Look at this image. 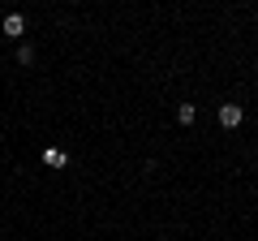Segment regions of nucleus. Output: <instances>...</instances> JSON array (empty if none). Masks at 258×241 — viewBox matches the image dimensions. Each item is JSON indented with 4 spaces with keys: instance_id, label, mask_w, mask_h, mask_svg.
<instances>
[{
    "instance_id": "f257e3e1",
    "label": "nucleus",
    "mask_w": 258,
    "mask_h": 241,
    "mask_svg": "<svg viewBox=\"0 0 258 241\" xmlns=\"http://www.w3.org/2000/svg\"><path fill=\"white\" fill-rule=\"evenodd\" d=\"M241 116H245V112H241L237 103H224V108H220V125H224V130H237Z\"/></svg>"
},
{
    "instance_id": "f03ea898",
    "label": "nucleus",
    "mask_w": 258,
    "mask_h": 241,
    "mask_svg": "<svg viewBox=\"0 0 258 241\" xmlns=\"http://www.w3.org/2000/svg\"><path fill=\"white\" fill-rule=\"evenodd\" d=\"M22 30H26V22H22V13H9V18H5V35H22Z\"/></svg>"
},
{
    "instance_id": "7ed1b4c3",
    "label": "nucleus",
    "mask_w": 258,
    "mask_h": 241,
    "mask_svg": "<svg viewBox=\"0 0 258 241\" xmlns=\"http://www.w3.org/2000/svg\"><path fill=\"white\" fill-rule=\"evenodd\" d=\"M43 164H47V168H64V151H60V147H47V151H43Z\"/></svg>"
},
{
    "instance_id": "20e7f679",
    "label": "nucleus",
    "mask_w": 258,
    "mask_h": 241,
    "mask_svg": "<svg viewBox=\"0 0 258 241\" xmlns=\"http://www.w3.org/2000/svg\"><path fill=\"white\" fill-rule=\"evenodd\" d=\"M194 116H198L194 103H181V108H176V120H181V125H194Z\"/></svg>"
},
{
    "instance_id": "39448f33",
    "label": "nucleus",
    "mask_w": 258,
    "mask_h": 241,
    "mask_svg": "<svg viewBox=\"0 0 258 241\" xmlns=\"http://www.w3.org/2000/svg\"><path fill=\"white\" fill-rule=\"evenodd\" d=\"M18 65H35V47H30V43L18 47Z\"/></svg>"
}]
</instances>
